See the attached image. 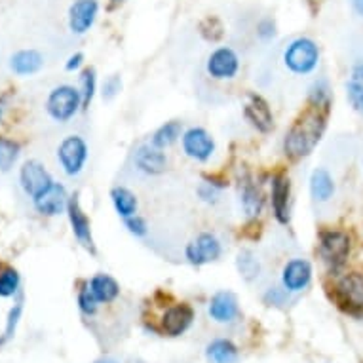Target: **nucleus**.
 I'll list each match as a JSON object with an SVG mask.
<instances>
[{"mask_svg": "<svg viewBox=\"0 0 363 363\" xmlns=\"http://www.w3.org/2000/svg\"><path fill=\"white\" fill-rule=\"evenodd\" d=\"M322 107H315V111L304 114L297 124L293 125L286 135V152L293 158L310 155L318 141L322 139L323 128H325V114L320 113Z\"/></svg>", "mask_w": 363, "mask_h": 363, "instance_id": "nucleus-1", "label": "nucleus"}, {"mask_svg": "<svg viewBox=\"0 0 363 363\" xmlns=\"http://www.w3.org/2000/svg\"><path fill=\"white\" fill-rule=\"evenodd\" d=\"M333 298L346 314L363 318V274L350 272L342 276L335 286Z\"/></svg>", "mask_w": 363, "mask_h": 363, "instance_id": "nucleus-2", "label": "nucleus"}, {"mask_svg": "<svg viewBox=\"0 0 363 363\" xmlns=\"http://www.w3.org/2000/svg\"><path fill=\"white\" fill-rule=\"evenodd\" d=\"M284 63L295 74H308L320 63V50L310 38H297L287 46Z\"/></svg>", "mask_w": 363, "mask_h": 363, "instance_id": "nucleus-3", "label": "nucleus"}, {"mask_svg": "<svg viewBox=\"0 0 363 363\" xmlns=\"http://www.w3.org/2000/svg\"><path fill=\"white\" fill-rule=\"evenodd\" d=\"M80 105H82V96L72 86H60V88L52 89L48 101H46L48 114L57 122L71 120L80 108Z\"/></svg>", "mask_w": 363, "mask_h": 363, "instance_id": "nucleus-4", "label": "nucleus"}, {"mask_svg": "<svg viewBox=\"0 0 363 363\" xmlns=\"http://www.w3.org/2000/svg\"><path fill=\"white\" fill-rule=\"evenodd\" d=\"M350 253V240L345 233L329 230L322 234L320 240V255L331 268L342 267Z\"/></svg>", "mask_w": 363, "mask_h": 363, "instance_id": "nucleus-5", "label": "nucleus"}, {"mask_svg": "<svg viewBox=\"0 0 363 363\" xmlns=\"http://www.w3.org/2000/svg\"><path fill=\"white\" fill-rule=\"evenodd\" d=\"M57 158H60L61 167L67 175H78L88 160V147H86L82 138L71 135L60 145Z\"/></svg>", "mask_w": 363, "mask_h": 363, "instance_id": "nucleus-6", "label": "nucleus"}, {"mask_svg": "<svg viewBox=\"0 0 363 363\" xmlns=\"http://www.w3.org/2000/svg\"><path fill=\"white\" fill-rule=\"evenodd\" d=\"M99 4L97 0H74L69 8V29L72 35L88 33L97 19Z\"/></svg>", "mask_w": 363, "mask_h": 363, "instance_id": "nucleus-7", "label": "nucleus"}, {"mask_svg": "<svg viewBox=\"0 0 363 363\" xmlns=\"http://www.w3.org/2000/svg\"><path fill=\"white\" fill-rule=\"evenodd\" d=\"M19 181H21V186L23 191L29 194L30 198H36L40 192H44L48 189L54 181L50 177V173L44 169L40 162L29 160L25 162L21 172H19Z\"/></svg>", "mask_w": 363, "mask_h": 363, "instance_id": "nucleus-8", "label": "nucleus"}, {"mask_svg": "<svg viewBox=\"0 0 363 363\" xmlns=\"http://www.w3.org/2000/svg\"><path fill=\"white\" fill-rule=\"evenodd\" d=\"M183 150L192 160L206 162L213 155L215 143L208 131L202 128H192L183 135Z\"/></svg>", "mask_w": 363, "mask_h": 363, "instance_id": "nucleus-9", "label": "nucleus"}, {"mask_svg": "<svg viewBox=\"0 0 363 363\" xmlns=\"http://www.w3.org/2000/svg\"><path fill=\"white\" fill-rule=\"evenodd\" d=\"M219 255L220 244L213 234H200V236L186 247V259H189L192 264H196V267L206 264V262L217 261Z\"/></svg>", "mask_w": 363, "mask_h": 363, "instance_id": "nucleus-10", "label": "nucleus"}, {"mask_svg": "<svg viewBox=\"0 0 363 363\" xmlns=\"http://www.w3.org/2000/svg\"><path fill=\"white\" fill-rule=\"evenodd\" d=\"M238 55L234 54V50L230 48L215 50L208 60V72L213 78H217V80L234 78L236 72H238Z\"/></svg>", "mask_w": 363, "mask_h": 363, "instance_id": "nucleus-11", "label": "nucleus"}, {"mask_svg": "<svg viewBox=\"0 0 363 363\" xmlns=\"http://www.w3.org/2000/svg\"><path fill=\"white\" fill-rule=\"evenodd\" d=\"M192 320H194V312L189 304H175L167 308L162 318V329L169 337H179L191 328Z\"/></svg>", "mask_w": 363, "mask_h": 363, "instance_id": "nucleus-12", "label": "nucleus"}, {"mask_svg": "<svg viewBox=\"0 0 363 363\" xmlns=\"http://www.w3.org/2000/svg\"><path fill=\"white\" fill-rule=\"evenodd\" d=\"M33 202H35V208L38 209V213L48 215V217L60 215L69 203L67 202L65 189L60 183H52L46 191L33 198Z\"/></svg>", "mask_w": 363, "mask_h": 363, "instance_id": "nucleus-13", "label": "nucleus"}, {"mask_svg": "<svg viewBox=\"0 0 363 363\" xmlns=\"http://www.w3.org/2000/svg\"><path fill=\"white\" fill-rule=\"evenodd\" d=\"M310 278H312V267L308 261L303 259H293L287 262L281 274V281L287 291H303L310 284Z\"/></svg>", "mask_w": 363, "mask_h": 363, "instance_id": "nucleus-14", "label": "nucleus"}, {"mask_svg": "<svg viewBox=\"0 0 363 363\" xmlns=\"http://www.w3.org/2000/svg\"><path fill=\"white\" fill-rule=\"evenodd\" d=\"M67 213H69V219H71L72 233L78 238V242L86 247V250L94 251V240H91V228H89V220L86 217V213L80 208V202H78L77 196H72L67 203Z\"/></svg>", "mask_w": 363, "mask_h": 363, "instance_id": "nucleus-15", "label": "nucleus"}, {"mask_svg": "<svg viewBox=\"0 0 363 363\" xmlns=\"http://www.w3.org/2000/svg\"><path fill=\"white\" fill-rule=\"evenodd\" d=\"M238 312V298L230 291H219L209 303V315L219 323H230Z\"/></svg>", "mask_w": 363, "mask_h": 363, "instance_id": "nucleus-16", "label": "nucleus"}, {"mask_svg": "<svg viewBox=\"0 0 363 363\" xmlns=\"http://www.w3.org/2000/svg\"><path fill=\"white\" fill-rule=\"evenodd\" d=\"M135 166L149 175H158L166 169V156L155 145H143L135 152Z\"/></svg>", "mask_w": 363, "mask_h": 363, "instance_id": "nucleus-17", "label": "nucleus"}, {"mask_svg": "<svg viewBox=\"0 0 363 363\" xmlns=\"http://www.w3.org/2000/svg\"><path fill=\"white\" fill-rule=\"evenodd\" d=\"M245 118L250 120L259 131L272 130V113H270L267 101H262L261 97L250 96V101L245 103Z\"/></svg>", "mask_w": 363, "mask_h": 363, "instance_id": "nucleus-18", "label": "nucleus"}, {"mask_svg": "<svg viewBox=\"0 0 363 363\" xmlns=\"http://www.w3.org/2000/svg\"><path fill=\"white\" fill-rule=\"evenodd\" d=\"M272 208L280 223L289 220V181L286 177L272 179Z\"/></svg>", "mask_w": 363, "mask_h": 363, "instance_id": "nucleus-19", "label": "nucleus"}, {"mask_svg": "<svg viewBox=\"0 0 363 363\" xmlns=\"http://www.w3.org/2000/svg\"><path fill=\"white\" fill-rule=\"evenodd\" d=\"M310 192L315 202H329L335 194V181L331 173L323 167H318L310 177Z\"/></svg>", "mask_w": 363, "mask_h": 363, "instance_id": "nucleus-20", "label": "nucleus"}, {"mask_svg": "<svg viewBox=\"0 0 363 363\" xmlns=\"http://www.w3.org/2000/svg\"><path fill=\"white\" fill-rule=\"evenodd\" d=\"M42 63L44 61H42L40 52H36V50H21L18 54H13L12 60H10L12 71L19 77L35 74V72L40 71Z\"/></svg>", "mask_w": 363, "mask_h": 363, "instance_id": "nucleus-21", "label": "nucleus"}, {"mask_svg": "<svg viewBox=\"0 0 363 363\" xmlns=\"http://www.w3.org/2000/svg\"><path fill=\"white\" fill-rule=\"evenodd\" d=\"M88 287L99 303H111V301H114V298L118 297L120 293V287L118 284H116V280L107 274L94 276Z\"/></svg>", "mask_w": 363, "mask_h": 363, "instance_id": "nucleus-22", "label": "nucleus"}, {"mask_svg": "<svg viewBox=\"0 0 363 363\" xmlns=\"http://www.w3.org/2000/svg\"><path fill=\"white\" fill-rule=\"evenodd\" d=\"M206 357L209 363H236L238 348L226 339H217L206 348Z\"/></svg>", "mask_w": 363, "mask_h": 363, "instance_id": "nucleus-23", "label": "nucleus"}, {"mask_svg": "<svg viewBox=\"0 0 363 363\" xmlns=\"http://www.w3.org/2000/svg\"><path fill=\"white\" fill-rule=\"evenodd\" d=\"M236 267H238L242 278L247 281L257 280L259 274H261V262L255 257V253L250 250L240 251L238 259H236Z\"/></svg>", "mask_w": 363, "mask_h": 363, "instance_id": "nucleus-24", "label": "nucleus"}, {"mask_svg": "<svg viewBox=\"0 0 363 363\" xmlns=\"http://www.w3.org/2000/svg\"><path fill=\"white\" fill-rule=\"evenodd\" d=\"M111 196H113L114 208H116L120 217L128 219L131 215H135V211H138V198L133 196L128 189L118 186V189H114Z\"/></svg>", "mask_w": 363, "mask_h": 363, "instance_id": "nucleus-25", "label": "nucleus"}, {"mask_svg": "<svg viewBox=\"0 0 363 363\" xmlns=\"http://www.w3.org/2000/svg\"><path fill=\"white\" fill-rule=\"evenodd\" d=\"M181 135V124L179 122H166L160 130L156 131L152 138V145L158 149H166L169 145H173Z\"/></svg>", "mask_w": 363, "mask_h": 363, "instance_id": "nucleus-26", "label": "nucleus"}, {"mask_svg": "<svg viewBox=\"0 0 363 363\" xmlns=\"http://www.w3.org/2000/svg\"><path fill=\"white\" fill-rule=\"evenodd\" d=\"M19 158V145L12 139L0 138V172H10Z\"/></svg>", "mask_w": 363, "mask_h": 363, "instance_id": "nucleus-27", "label": "nucleus"}, {"mask_svg": "<svg viewBox=\"0 0 363 363\" xmlns=\"http://www.w3.org/2000/svg\"><path fill=\"white\" fill-rule=\"evenodd\" d=\"M242 206H244V211L250 215V217H255V215L261 213L262 194L259 192L257 186L245 185L244 192H242Z\"/></svg>", "mask_w": 363, "mask_h": 363, "instance_id": "nucleus-28", "label": "nucleus"}, {"mask_svg": "<svg viewBox=\"0 0 363 363\" xmlns=\"http://www.w3.org/2000/svg\"><path fill=\"white\" fill-rule=\"evenodd\" d=\"M19 287V274L13 268H6L0 272V297H12Z\"/></svg>", "mask_w": 363, "mask_h": 363, "instance_id": "nucleus-29", "label": "nucleus"}, {"mask_svg": "<svg viewBox=\"0 0 363 363\" xmlns=\"http://www.w3.org/2000/svg\"><path fill=\"white\" fill-rule=\"evenodd\" d=\"M80 84H82V107H88L91 99H94V94H96V71L94 69H86L80 77Z\"/></svg>", "mask_w": 363, "mask_h": 363, "instance_id": "nucleus-30", "label": "nucleus"}, {"mask_svg": "<svg viewBox=\"0 0 363 363\" xmlns=\"http://www.w3.org/2000/svg\"><path fill=\"white\" fill-rule=\"evenodd\" d=\"M346 94H348V99H350L352 107L356 108V111H359V113H363V86L362 84L354 82V80H350V82L346 84Z\"/></svg>", "mask_w": 363, "mask_h": 363, "instance_id": "nucleus-31", "label": "nucleus"}, {"mask_svg": "<svg viewBox=\"0 0 363 363\" xmlns=\"http://www.w3.org/2000/svg\"><path fill=\"white\" fill-rule=\"evenodd\" d=\"M97 301L96 297H94V293L89 291V287H86L84 291H80V295H78V306H80V310H82L84 314H94L97 310Z\"/></svg>", "mask_w": 363, "mask_h": 363, "instance_id": "nucleus-32", "label": "nucleus"}, {"mask_svg": "<svg viewBox=\"0 0 363 363\" xmlns=\"http://www.w3.org/2000/svg\"><path fill=\"white\" fill-rule=\"evenodd\" d=\"M19 315H21V304H16V306L10 310V315H8L6 331H4V337H2L4 340L12 339L13 331H16V325H18V322H19Z\"/></svg>", "mask_w": 363, "mask_h": 363, "instance_id": "nucleus-33", "label": "nucleus"}, {"mask_svg": "<svg viewBox=\"0 0 363 363\" xmlns=\"http://www.w3.org/2000/svg\"><path fill=\"white\" fill-rule=\"evenodd\" d=\"M125 226H128V230L131 234H135V236H145L147 234V225H145V220L138 215H131L125 219Z\"/></svg>", "mask_w": 363, "mask_h": 363, "instance_id": "nucleus-34", "label": "nucleus"}, {"mask_svg": "<svg viewBox=\"0 0 363 363\" xmlns=\"http://www.w3.org/2000/svg\"><path fill=\"white\" fill-rule=\"evenodd\" d=\"M120 88H122V82H120L118 77L107 78L105 84H103V97H105V99H113V97L120 91Z\"/></svg>", "mask_w": 363, "mask_h": 363, "instance_id": "nucleus-35", "label": "nucleus"}, {"mask_svg": "<svg viewBox=\"0 0 363 363\" xmlns=\"http://www.w3.org/2000/svg\"><path fill=\"white\" fill-rule=\"evenodd\" d=\"M259 36L264 38V40L274 36V25H272V21H262V23L259 25Z\"/></svg>", "mask_w": 363, "mask_h": 363, "instance_id": "nucleus-36", "label": "nucleus"}, {"mask_svg": "<svg viewBox=\"0 0 363 363\" xmlns=\"http://www.w3.org/2000/svg\"><path fill=\"white\" fill-rule=\"evenodd\" d=\"M350 80H354V82L362 84L363 86V61H359V63H356V65H354V69H352V74H350Z\"/></svg>", "mask_w": 363, "mask_h": 363, "instance_id": "nucleus-37", "label": "nucleus"}, {"mask_svg": "<svg viewBox=\"0 0 363 363\" xmlns=\"http://www.w3.org/2000/svg\"><path fill=\"white\" fill-rule=\"evenodd\" d=\"M84 61V55L82 54H74L69 57V61H67V71H77L78 67L82 65Z\"/></svg>", "mask_w": 363, "mask_h": 363, "instance_id": "nucleus-38", "label": "nucleus"}, {"mask_svg": "<svg viewBox=\"0 0 363 363\" xmlns=\"http://www.w3.org/2000/svg\"><path fill=\"white\" fill-rule=\"evenodd\" d=\"M352 4V10L359 16V18H363V0H350Z\"/></svg>", "mask_w": 363, "mask_h": 363, "instance_id": "nucleus-39", "label": "nucleus"}, {"mask_svg": "<svg viewBox=\"0 0 363 363\" xmlns=\"http://www.w3.org/2000/svg\"><path fill=\"white\" fill-rule=\"evenodd\" d=\"M96 363H118V362H114V359H108V357H105V359H97Z\"/></svg>", "mask_w": 363, "mask_h": 363, "instance_id": "nucleus-40", "label": "nucleus"}, {"mask_svg": "<svg viewBox=\"0 0 363 363\" xmlns=\"http://www.w3.org/2000/svg\"><path fill=\"white\" fill-rule=\"evenodd\" d=\"M124 0H113V4H122Z\"/></svg>", "mask_w": 363, "mask_h": 363, "instance_id": "nucleus-41", "label": "nucleus"}, {"mask_svg": "<svg viewBox=\"0 0 363 363\" xmlns=\"http://www.w3.org/2000/svg\"><path fill=\"white\" fill-rule=\"evenodd\" d=\"M0 118H2V107H0Z\"/></svg>", "mask_w": 363, "mask_h": 363, "instance_id": "nucleus-42", "label": "nucleus"}, {"mask_svg": "<svg viewBox=\"0 0 363 363\" xmlns=\"http://www.w3.org/2000/svg\"><path fill=\"white\" fill-rule=\"evenodd\" d=\"M2 342H4V339H0V345H2Z\"/></svg>", "mask_w": 363, "mask_h": 363, "instance_id": "nucleus-43", "label": "nucleus"}]
</instances>
